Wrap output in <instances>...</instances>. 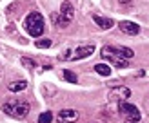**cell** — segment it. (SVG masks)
I'll return each mask as SVG.
<instances>
[{"mask_svg": "<svg viewBox=\"0 0 149 123\" xmlns=\"http://www.w3.org/2000/svg\"><path fill=\"white\" fill-rule=\"evenodd\" d=\"M60 76H62V80H65V82H69V83H77V82H78L77 74H74L73 71H68V69H64Z\"/></svg>", "mask_w": 149, "mask_h": 123, "instance_id": "14", "label": "cell"}, {"mask_svg": "<svg viewBox=\"0 0 149 123\" xmlns=\"http://www.w3.org/2000/svg\"><path fill=\"white\" fill-rule=\"evenodd\" d=\"M24 27H26V31L29 36H33V38H38V36L44 33V16L40 13H29L26 20H24Z\"/></svg>", "mask_w": 149, "mask_h": 123, "instance_id": "2", "label": "cell"}, {"mask_svg": "<svg viewBox=\"0 0 149 123\" xmlns=\"http://www.w3.org/2000/svg\"><path fill=\"white\" fill-rule=\"evenodd\" d=\"M95 53V43H89V45H80L74 49V54L71 60H82V58H87V56H91Z\"/></svg>", "mask_w": 149, "mask_h": 123, "instance_id": "6", "label": "cell"}, {"mask_svg": "<svg viewBox=\"0 0 149 123\" xmlns=\"http://www.w3.org/2000/svg\"><path fill=\"white\" fill-rule=\"evenodd\" d=\"M35 45L38 47V49H49L51 45H53V42H51L49 38H42V40H38V42H35Z\"/></svg>", "mask_w": 149, "mask_h": 123, "instance_id": "17", "label": "cell"}, {"mask_svg": "<svg viewBox=\"0 0 149 123\" xmlns=\"http://www.w3.org/2000/svg\"><path fill=\"white\" fill-rule=\"evenodd\" d=\"M42 92H44V96H53L56 92V89H55V85H51V83H44L42 85Z\"/></svg>", "mask_w": 149, "mask_h": 123, "instance_id": "16", "label": "cell"}, {"mask_svg": "<svg viewBox=\"0 0 149 123\" xmlns=\"http://www.w3.org/2000/svg\"><path fill=\"white\" fill-rule=\"evenodd\" d=\"M20 62H22V65H24L26 69H29V71H35L36 67H38V63L35 62V58H29V56H22Z\"/></svg>", "mask_w": 149, "mask_h": 123, "instance_id": "12", "label": "cell"}, {"mask_svg": "<svg viewBox=\"0 0 149 123\" xmlns=\"http://www.w3.org/2000/svg\"><path fill=\"white\" fill-rule=\"evenodd\" d=\"M106 60H107L109 63H113L115 67H118V69H125V67H129V60H125V58H120V56H109V58H106Z\"/></svg>", "mask_w": 149, "mask_h": 123, "instance_id": "10", "label": "cell"}, {"mask_svg": "<svg viewBox=\"0 0 149 123\" xmlns=\"http://www.w3.org/2000/svg\"><path fill=\"white\" fill-rule=\"evenodd\" d=\"M60 16L64 20H68V22H71L74 18V7H73V4L69 2V0H64V2H62V5H60Z\"/></svg>", "mask_w": 149, "mask_h": 123, "instance_id": "7", "label": "cell"}, {"mask_svg": "<svg viewBox=\"0 0 149 123\" xmlns=\"http://www.w3.org/2000/svg\"><path fill=\"white\" fill-rule=\"evenodd\" d=\"M120 4H131V0H118Z\"/></svg>", "mask_w": 149, "mask_h": 123, "instance_id": "20", "label": "cell"}, {"mask_svg": "<svg viewBox=\"0 0 149 123\" xmlns=\"http://www.w3.org/2000/svg\"><path fill=\"white\" fill-rule=\"evenodd\" d=\"M118 27H120V31L129 34V36H136L140 33V25L135 24V22H129V20H120L118 22Z\"/></svg>", "mask_w": 149, "mask_h": 123, "instance_id": "5", "label": "cell"}, {"mask_svg": "<svg viewBox=\"0 0 149 123\" xmlns=\"http://www.w3.org/2000/svg\"><path fill=\"white\" fill-rule=\"evenodd\" d=\"M118 109H120V112L124 116H138L140 114V111L136 109V105H131L125 100L124 101H118Z\"/></svg>", "mask_w": 149, "mask_h": 123, "instance_id": "8", "label": "cell"}, {"mask_svg": "<svg viewBox=\"0 0 149 123\" xmlns=\"http://www.w3.org/2000/svg\"><path fill=\"white\" fill-rule=\"evenodd\" d=\"M51 121H53V112L51 111H46L38 116V123H51Z\"/></svg>", "mask_w": 149, "mask_h": 123, "instance_id": "15", "label": "cell"}, {"mask_svg": "<svg viewBox=\"0 0 149 123\" xmlns=\"http://www.w3.org/2000/svg\"><path fill=\"white\" fill-rule=\"evenodd\" d=\"M78 118H80V114L77 111H73V109H62L56 116V121L58 123H74Z\"/></svg>", "mask_w": 149, "mask_h": 123, "instance_id": "4", "label": "cell"}, {"mask_svg": "<svg viewBox=\"0 0 149 123\" xmlns=\"http://www.w3.org/2000/svg\"><path fill=\"white\" fill-rule=\"evenodd\" d=\"M146 111H147V114H149V98H147V101H146Z\"/></svg>", "mask_w": 149, "mask_h": 123, "instance_id": "21", "label": "cell"}, {"mask_svg": "<svg viewBox=\"0 0 149 123\" xmlns=\"http://www.w3.org/2000/svg\"><path fill=\"white\" fill-rule=\"evenodd\" d=\"M69 54H71V51L68 49V51H64V53H62V56H60V58H62V60H69Z\"/></svg>", "mask_w": 149, "mask_h": 123, "instance_id": "19", "label": "cell"}, {"mask_svg": "<svg viewBox=\"0 0 149 123\" xmlns=\"http://www.w3.org/2000/svg\"><path fill=\"white\" fill-rule=\"evenodd\" d=\"M95 72H98L100 76H109L111 74V67L107 63H96L95 65Z\"/></svg>", "mask_w": 149, "mask_h": 123, "instance_id": "13", "label": "cell"}, {"mask_svg": "<svg viewBox=\"0 0 149 123\" xmlns=\"http://www.w3.org/2000/svg\"><path fill=\"white\" fill-rule=\"evenodd\" d=\"M93 20H95V24L98 25L100 29H111L115 25L113 18H106V16H100V14H93Z\"/></svg>", "mask_w": 149, "mask_h": 123, "instance_id": "9", "label": "cell"}, {"mask_svg": "<svg viewBox=\"0 0 149 123\" xmlns=\"http://www.w3.org/2000/svg\"><path fill=\"white\" fill-rule=\"evenodd\" d=\"M129 96H131V91L127 87H113V89L109 91V94H107V98L111 101H124Z\"/></svg>", "mask_w": 149, "mask_h": 123, "instance_id": "3", "label": "cell"}, {"mask_svg": "<svg viewBox=\"0 0 149 123\" xmlns=\"http://www.w3.org/2000/svg\"><path fill=\"white\" fill-rule=\"evenodd\" d=\"M26 87H27L26 80H17V82H11L7 85V89H9V92H20V91H24Z\"/></svg>", "mask_w": 149, "mask_h": 123, "instance_id": "11", "label": "cell"}, {"mask_svg": "<svg viewBox=\"0 0 149 123\" xmlns=\"http://www.w3.org/2000/svg\"><path fill=\"white\" fill-rule=\"evenodd\" d=\"M124 123H142V114H138V116H125Z\"/></svg>", "mask_w": 149, "mask_h": 123, "instance_id": "18", "label": "cell"}, {"mask_svg": "<svg viewBox=\"0 0 149 123\" xmlns=\"http://www.w3.org/2000/svg\"><path fill=\"white\" fill-rule=\"evenodd\" d=\"M2 112H6L7 116H13L17 120H22L29 112V103L24 100H9L2 105Z\"/></svg>", "mask_w": 149, "mask_h": 123, "instance_id": "1", "label": "cell"}]
</instances>
